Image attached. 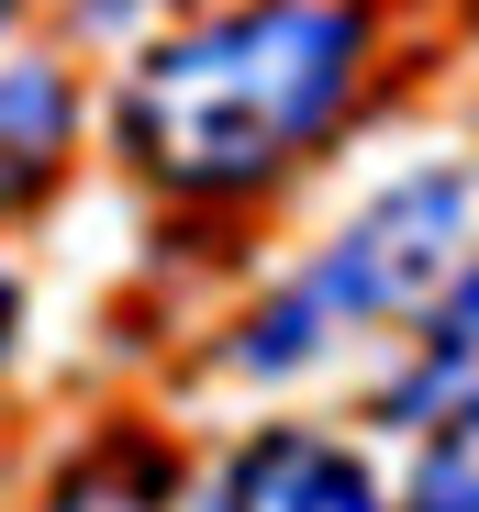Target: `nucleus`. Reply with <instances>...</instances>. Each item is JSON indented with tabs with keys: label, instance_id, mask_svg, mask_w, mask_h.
I'll use <instances>...</instances> for the list:
<instances>
[{
	"label": "nucleus",
	"instance_id": "nucleus-5",
	"mask_svg": "<svg viewBox=\"0 0 479 512\" xmlns=\"http://www.w3.org/2000/svg\"><path fill=\"white\" fill-rule=\"evenodd\" d=\"M468 390H479V256H468V268L435 290V312H424V368L390 390V423H424L435 401L457 412Z\"/></svg>",
	"mask_w": 479,
	"mask_h": 512
},
{
	"label": "nucleus",
	"instance_id": "nucleus-3",
	"mask_svg": "<svg viewBox=\"0 0 479 512\" xmlns=\"http://www.w3.org/2000/svg\"><path fill=\"white\" fill-rule=\"evenodd\" d=\"M212 512H390V501H379L357 446L312 435V423H268V435H246L223 457Z\"/></svg>",
	"mask_w": 479,
	"mask_h": 512
},
{
	"label": "nucleus",
	"instance_id": "nucleus-7",
	"mask_svg": "<svg viewBox=\"0 0 479 512\" xmlns=\"http://www.w3.org/2000/svg\"><path fill=\"white\" fill-rule=\"evenodd\" d=\"M12 346H23V279H12V256H0V368H12Z\"/></svg>",
	"mask_w": 479,
	"mask_h": 512
},
{
	"label": "nucleus",
	"instance_id": "nucleus-6",
	"mask_svg": "<svg viewBox=\"0 0 479 512\" xmlns=\"http://www.w3.org/2000/svg\"><path fill=\"white\" fill-rule=\"evenodd\" d=\"M402 512H479V390L446 412V435L424 446V468H413V501Z\"/></svg>",
	"mask_w": 479,
	"mask_h": 512
},
{
	"label": "nucleus",
	"instance_id": "nucleus-8",
	"mask_svg": "<svg viewBox=\"0 0 479 512\" xmlns=\"http://www.w3.org/2000/svg\"><path fill=\"white\" fill-rule=\"evenodd\" d=\"M12 12H23V0H0V23H12Z\"/></svg>",
	"mask_w": 479,
	"mask_h": 512
},
{
	"label": "nucleus",
	"instance_id": "nucleus-2",
	"mask_svg": "<svg viewBox=\"0 0 479 512\" xmlns=\"http://www.w3.org/2000/svg\"><path fill=\"white\" fill-rule=\"evenodd\" d=\"M468 223H479V167H413L379 201L346 212V234L312 256V268L234 334V368L290 379L357 323H424L435 290L468 268Z\"/></svg>",
	"mask_w": 479,
	"mask_h": 512
},
{
	"label": "nucleus",
	"instance_id": "nucleus-4",
	"mask_svg": "<svg viewBox=\"0 0 479 512\" xmlns=\"http://www.w3.org/2000/svg\"><path fill=\"white\" fill-rule=\"evenodd\" d=\"M67 134H78L67 67H56V56H0V212H23V201L56 190Z\"/></svg>",
	"mask_w": 479,
	"mask_h": 512
},
{
	"label": "nucleus",
	"instance_id": "nucleus-1",
	"mask_svg": "<svg viewBox=\"0 0 479 512\" xmlns=\"http://www.w3.org/2000/svg\"><path fill=\"white\" fill-rule=\"evenodd\" d=\"M357 67H368L357 0H223L123 67L112 134L156 190L246 201L335 134V112L357 101Z\"/></svg>",
	"mask_w": 479,
	"mask_h": 512
}]
</instances>
